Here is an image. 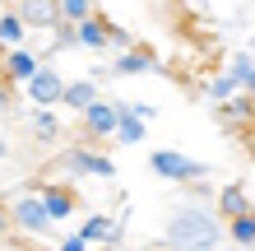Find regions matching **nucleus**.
Listing matches in <instances>:
<instances>
[{
	"mask_svg": "<svg viewBox=\"0 0 255 251\" xmlns=\"http://www.w3.org/2000/svg\"><path fill=\"white\" fill-rule=\"evenodd\" d=\"M162 242L167 251H223L228 242V219L218 210H204L195 200H181L162 224Z\"/></svg>",
	"mask_w": 255,
	"mask_h": 251,
	"instance_id": "nucleus-1",
	"label": "nucleus"
},
{
	"mask_svg": "<svg viewBox=\"0 0 255 251\" xmlns=\"http://www.w3.org/2000/svg\"><path fill=\"white\" fill-rule=\"evenodd\" d=\"M148 172L162 177V182H176V186L209 182V163H200V158H190L181 149H153V154H148Z\"/></svg>",
	"mask_w": 255,
	"mask_h": 251,
	"instance_id": "nucleus-2",
	"label": "nucleus"
},
{
	"mask_svg": "<svg viewBox=\"0 0 255 251\" xmlns=\"http://www.w3.org/2000/svg\"><path fill=\"white\" fill-rule=\"evenodd\" d=\"M9 224L28 233V238H47L56 228L51 214H47V200H42V191H19V196H9Z\"/></svg>",
	"mask_w": 255,
	"mask_h": 251,
	"instance_id": "nucleus-3",
	"label": "nucleus"
},
{
	"mask_svg": "<svg viewBox=\"0 0 255 251\" xmlns=\"http://www.w3.org/2000/svg\"><path fill=\"white\" fill-rule=\"evenodd\" d=\"M51 172H65V177H98V182H112L116 163L107 154H93V149H61L51 158Z\"/></svg>",
	"mask_w": 255,
	"mask_h": 251,
	"instance_id": "nucleus-4",
	"label": "nucleus"
},
{
	"mask_svg": "<svg viewBox=\"0 0 255 251\" xmlns=\"http://www.w3.org/2000/svg\"><path fill=\"white\" fill-rule=\"evenodd\" d=\"M65 88H70V79L47 61V65L33 75V84H23V93H28L33 107H56V102H65Z\"/></svg>",
	"mask_w": 255,
	"mask_h": 251,
	"instance_id": "nucleus-5",
	"label": "nucleus"
},
{
	"mask_svg": "<svg viewBox=\"0 0 255 251\" xmlns=\"http://www.w3.org/2000/svg\"><path fill=\"white\" fill-rule=\"evenodd\" d=\"M84 130L93 140H116V130H121V102H112V98L93 102V107L84 112Z\"/></svg>",
	"mask_w": 255,
	"mask_h": 251,
	"instance_id": "nucleus-6",
	"label": "nucleus"
},
{
	"mask_svg": "<svg viewBox=\"0 0 255 251\" xmlns=\"http://www.w3.org/2000/svg\"><path fill=\"white\" fill-rule=\"evenodd\" d=\"M107 70H112V75H167V65H162L148 47H130V51H121Z\"/></svg>",
	"mask_w": 255,
	"mask_h": 251,
	"instance_id": "nucleus-7",
	"label": "nucleus"
},
{
	"mask_svg": "<svg viewBox=\"0 0 255 251\" xmlns=\"http://www.w3.org/2000/svg\"><path fill=\"white\" fill-rule=\"evenodd\" d=\"M19 14H23L28 28H42V33H56V28L65 23L61 0H19Z\"/></svg>",
	"mask_w": 255,
	"mask_h": 251,
	"instance_id": "nucleus-8",
	"label": "nucleus"
},
{
	"mask_svg": "<svg viewBox=\"0 0 255 251\" xmlns=\"http://www.w3.org/2000/svg\"><path fill=\"white\" fill-rule=\"evenodd\" d=\"M47 65L42 56H33L28 47H14V51H5V79L9 84H33V75Z\"/></svg>",
	"mask_w": 255,
	"mask_h": 251,
	"instance_id": "nucleus-9",
	"label": "nucleus"
},
{
	"mask_svg": "<svg viewBox=\"0 0 255 251\" xmlns=\"http://www.w3.org/2000/svg\"><path fill=\"white\" fill-rule=\"evenodd\" d=\"M79 233L93 247H112V242H121V224L116 219H107V214H88L84 224H79Z\"/></svg>",
	"mask_w": 255,
	"mask_h": 251,
	"instance_id": "nucleus-10",
	"label": "nucleus"
},
{
	"mask_svg": "<svg viewBox=\"0 0 255 251\" xmlns=\"http://www.w3.org/2000/svg\"><path fill=\"white\" fill-rule=\"evenodd\" d=\"M28 130H33V140H42V144H56V140L65 135L56 107H33V112H28Z\"/></svg>",
	"mask_w": 255,
	"mask_h": 251,
	"instance_id": "nucleus-11",
	"label": "nucleus"
},
{
	"mask_svg": "<svg viewBox=\"0 0 255 251\" xmlns=\"http://www.w3.org/2000/svg\"><path fill=\"white\" fill-rule=\"evenodd\" d=\"M228 75L237 79V88H242V93H251V98H255V51H251V47L228 56Z\"/></svg>",
	"mask_w": 255,
	"mask_h": 251,
	"instance_id": "nucleus-12",
	"label": "nucleus"
},
{
	"mask_svg": "<svg viewBox=\"0 0 255 251\" xmlns=\"http://www.w3.org/2000/svg\"><path fill=\"white\" fill-rule=\"evenodd\" d=\"M93 102H102V93H98V79H93V75H88V79H70V88H65V102H61V107L88 112Z\"/></svg>",
	"mask_w": 255,
	"mask_h": 251,
	"instance_id": "nucleus-13",
	"label": "nucleus"
},
{
	"mask_svg": "<svg viewBox=\"0 0 255 251\" xmlns=\"http://www.w3.org/2000/svg\"><path fill=\"white\" fill-rule=\"evenodd\" d=\"M28 33H33V28L23 23V14H19V9H5V14H0V42H5V51L23 47Z\"/></svg>",
	"mask_w": 255,
	"mask_h": 251,
	"instance_id": "nucleus-14",
	"label": "nucleus"
},
{
	"mask_svg": "<svg viewBox=\"0 0 255 251\" xmlns=\"http://www.w3.org/2000/svg\"><path fill=\"white\" fill-rule=\"evenodd\" d=\"M218 214L228 219V224H232V219H242V214H255V210H251V200H246V191L237 186V182L218 191Z\"/></svg>",
	"mask_w": 255,
	"mask_h": 251,
	"instance_id": "nucleus-15",
	"label": "nucleus"
},
{
	"mask_svg": "<svg viewBox=\"0 0 255 251\" xmlns=\"http://www.w3.org/2000/svg\"><path fill=\"white\" fill-rule=\"evenodd\" d=\"M74 33H79V47H88V51H107V47H112V28L102 23L98 14H93L88 23H79Z\"/></svg>",
	"mask_w": 255,
	"mask_h": 251,
	"instance_id": "nucleus-16",
	"label": "nucleus"
},
{
	"mask_svg": "<svg viewBox=\"0 0 255 251\" xmlns=\"http://www.w3.org/2000/svg\"><path fill=\"white\" fill-rule=\"evenodd\" d=\"M42 200H47V214H51V224H65V219L74 214V196L65 186H47L42 191Z\"/></svg>",
	"mask_w": 255,
	"mask_h": 251,
	"instance_id": "nucleus-17",
	"label": "nucleus"
},
{
	"mask_svg": "<svg viewBox=\"0 0 255 251\" xmlns=\"http://www.w3.org/2000/svg\"><path fill=\"white\" fill-rule=\"evenodd\" d=\"M218 116H223V121H255L251 93H237V98H228V102H218Z\"/></svg>",
	"mask_w": 255,
	"mask_h": 251,
	"instance_id": "nucleus-18",
	"label": "nucleus"
},
{
	"mask_svg": "<svg viewBox=\"0 0 255 251\" xmlns=\"http://www.w3.org/2000/svg\"><path fill=\"white\" fill-rule=\"evenodd\" d=\"M144 140V121L130 112V102H121V130H116V144H139Z\"/></svg>",
	"mask_w": 255,
	"mask_h": 251,
	"instance_id": "nucleus-19",
	"label": "nucleus"
},
{
	"mask_svg": "<svg viewBox=\"0 0 255 251\" xmlns=\"http://www.w3.org/2000/svg\"><path fill=\"white\" fill-rule=\"evenodd\" d=\"M228 242L232 247H255V214H242L228 224Z\"/></svg>",
	"mask_w": 255,
	"mask_h": 251,
	"instance_id": "nucleus-20",
	"label": "nucleus"
},
{
	"mask_svg": "<svg viewBox=\"0 0 255 251\" xmlns=\"http://www.w3.org/2000/svg\"><path fill=\"white\" fill-rule=\"evenodd\" d=\"M61 14H65V23H88L93 19V0H61Z\"/></svg>",
	"mask_w": 255,
	"mask_h": 251,
	"instance_id": "nucleus-21",
	"label": "nucleus"
},
{
	"mask_svg": "<svg viewBox=\"0 0 255 251\" xmlns=\"http://www.w3.org/2000/svg\"><path fill=\"white\" fill-rule=\"evenodd\" d=\"M56 251H93V242H88L84 233H70V238H61V242H56Z\"/></svg>",
	"mask_w": 255,
	"mask_h": 251,
	"instance_id": "nucleus-22",
	"label": "nucleus"
},
{
	"mask_svg": "<svg viewBox=\"0 0 255 251\" xmlns=\"http://www.w3.org/2000/svg\"><path fill=\"white\" fill-rule=\"evenodd\" d=\"M107 28H112V47H116V51H130V47H134L130 28H121V23H107Z\"/></svg>",
	"mask_w": 255,
	"mask_h": 251,
	"instance_id": "nucleus-23",
	"label": "nucleus"
},
{
	"mask_svg": "<svg viewBox=\"0 0 255 251\" xmlns=\"http://www.w3.org/2000/svg\"><path fill=\"white\" fill-rule=\"evenodd\" d=\"M134 116H139V121H148V116H153V102H134V107H130Z\"/></svg>",
	"mask_w": 255,
	"mask_h": 251,
	"instance_id": "nucleus-24",
	"label": "nucleus"
},
{
	"mask_svg": "<svg viewBox=\"0 0 255 251\" xmlns=\"http://www.w3.org/2000/svg\"><path fill=\"white\" fill-rule=\"evenodd\" d=\"M232 251H255V247H232Z\"/></svg>",
	"mask_w": 255,
	"mask_h": 251,
	"instance_id": "nucleus-25",
	"label": "nucleus"
},
{
	"mask_svg": "<svg viewBox=\"0 0 255 251\" xmlns=\"http://www.w3.org/2000/svg\"><path fill=\"white\" fill-rule=\"evenodd\" d=\"M251 51H255V33H251Z\"/></svg>",
	"mask_w": 255,
	"mask_h": 251,
	"instance_id": "nucleus-26",
	"label": "nucleus"
},
{
	"mask_svg": "<svg viewBox=\"0 0 255 251\" xmlns=\"http://www.w3.org/2000/svg\"><path fill=\"white\" fill-rule=\"evenodd\" d=\"M251 130H255V121H251Z\"/></svg>",
	"mask_w": 255,
	"mask_h": 251,
	"instance_id": "nucleus-27",
	"label": "nucleus"
}]
</instances>
